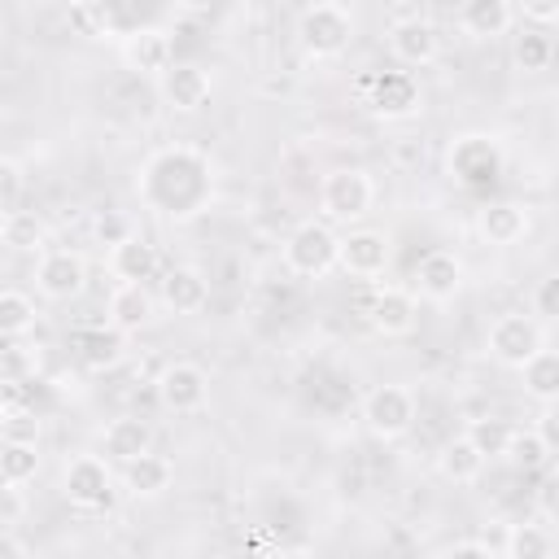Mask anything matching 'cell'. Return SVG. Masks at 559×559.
<instances>
[{
    "instance_id": "33",
    "label": "cell",
    "mask_w": 559,
    "mask_h": 559,
    "mask_svg": "<svg viewBox=\"0 0 559 559\" xmlns=\"http://www.w3.org/2000/svg\"><path fill=\"white\" fill-rule=\"evenodd\" d=\"M511 432H515V424H507L502 415H480V419H472V424H467V437L480 445V454H485V459H507Z\"/></svg>"
},
{
    "instance_id": "3",
    "label": "cell",
    "mask_w": 559,
    "mask_h": 559,
    "mask_svg": "<svg viewBox=\"0 0 559 559\" xmlns=\"http://www.w3.org/2000/svg\"><path fill=\"white\" fill-rule=\"evenodd\" d=\"M354 39V13L336 0H319L297 17V44L306 48V57L323 61V57H341Z\"/></svg>"
},
{
    "instance_id": "25",
    "label": "cell",
    "mask_w": 559,
    "mask_h": 559,
    "mask_svg": "<svg viewBox=\"0 0 559 559\" xmlns=\"http://www.w3.org/2000/svg\"><path fill=\"white\" fill-rule=\"evenodd\" d=\"M105 319H109L114 328H122V332L148 328V319H153V297H148V288H144V284H118V288L109 293V301H105Z\"/></svg>"
},
{
    "instance_id": "9",
    "label": "cell",
    "mask_w": 559,
    "mask_h": 559,
    "mask_svg": "<svg viewBox=\"0 0 559 559\" xmlns=\"http://www.w3.org/2000/svg\"><path fill=\"white\" fill-rule=\"evenodd\" d=\"M546 341H542V323L533 319V314H498L493 323H489V336H485V349L502 362V367H524L537 349H542Z\"/></svg>"
},
{
    "instance_id": "11",
    "label": "cell",
    "mask_w": 559,
    "mask_h": 559,
    "mask_svg": "<svg viewBox=\"0 0 559 559\" xmlns=\"http://www.w3.org/2000/svg\"><path fill=\"white\" fill-rule=\"evenodd\" d=\"M157 402L170 415H197L210 402V376L197 362H170L157 376Z\"/></svg>"
},
{
    "instance_id": "2",
    "label": "cell",
    "mask_w": 559,
    "mask_h": 559,
    "mask_svg": "<svg viewBox=\"0 0 559 559\" xmlns=\"http://www.w3.org/2000/svg\"><path fill=\"white\" fill-rule=\"evenodd\" d=\"M284 266L293 275H301V280L328 275L332 266H341V236L328 223H319V218L297 223L288 231V240H284Z\"/></svg>"
},
{
    "instance_id": "30",
    "label": "cell",
    "mask_w": 559,
    "mask_h": 559,
    "mask_svg": "<svg viewBox=\"0 0 559 559\" xmlns=\"http://www.w3.org/2000/svg\"><path fill=\"white\" fill-rule=\"evenodd\" d=\"M0 236H4L9 249H22V253H44V245H48L44 223L35 214H26V210H9L4 223H0Z\"/></svg>"
},
{
    "instance_id": "8",
    "label": "cell",
    "mask_w": 559,
    "mask_h": 559,
    "mask_svg": "<svg viewBox=\"0 0 559 559\" xmlns=\"http://www.w3.org/2000/svg\"><path fill=\"white\" fill-rule=\"evenodd\" d=\"M367 109L384 122H402L424 109V92L411 70H380L367 79Z\"/></svg>"
},
{
    "instance_id": "4",
    "label": "cell",
    "mask_w": 559,
    "mask_h": 559,
    "mask_svg": "<svg viewBox=\"0 0 559 559\" xmlns=\"http://www.w3.org/2000/svg\"><path fill=\"white\" fill-rule=\"evenodd\" d=\"M371 201H376V183L362 166H336L319 183V214L328 223H354L371 210Z\"/></svg>"
},
{
    "instance_id": "21",
    "label": "cell",
    "mask_w": 559,
    "mask_h": 559,
    "mask_svg": "<svg viewBox=\"0 0 559 559\" xmlns=\"http://www.w3.org/2000/svg\"><path fill=\"white\" fill-rule=\"evenodd\" d=\"M100 445H105V459L131 463V459H140V454L153 450V428H148L140 415H118V419H109Z\"/></svg>"
},
{
    "instance_id": "37",
    "label": "cell",
    "mask_w": 559,
    "mask_h": 559,
    "mask_svg": "<svg viewBox=\"0 0 559 559\" xmlns=\"http://www.w3.org/2000/svg\"><path fill=\"white\" fill-rule=\"evenodd\" d=\"M533 314H542L546 323H559V271L542 275L533 288Z\"/></svg>"
},
{
    "instance_id": "16",
    "label": "cell",
    "mask_w": 559,
    "mask_h": 559,
    "mask_svg": "<svg viewBox=\"0 0 559 559\" xmlns=\"http://www.w3.org/2000/svg\"><path fill=\"white\" fill-rule=\"evenodd\" d=\"M122 61H127V70H135V74L162 79V74L175 66V44H170V35H166L162 26H144V31L127 35Z\"/></svg>"
},
{
    "instance_id": "27",
    "label": "cell",
    "mask_w": 559,
    "mask_h": 559,
    "mask_svg": "<svg viewBox=\"0 0 559 559\" xmlns=\"http://www.w3.org/2000/svg\"><path fill=\"white\" fill-rule=\"evenodd\" d=\"M520 380H524V393L537 397V402H559V349H537L524 367H520Z\"/></svg>"
},
{
    "instance_id": "19",
    "label": "cell",
    "mask_w": 559,
    "mask_h": 559,
    "mask_svg": "<svg viewBox=\"0 0 559 559\" xmlns=\"http://www.w3.org/2000/svg\"><path fill=\"white\" fill-rule=\"evenodd\" d=\"M74 349H79V362H83L87 371H114V367L122 362V354H127V332L105 319L100 328L79 332Z\"/></svg>"
},
{
    "instance_id": "34",
    "label": "cell",
    "mask_w": 559,
    "mask_h": 559,
    "mask_svg": "<svg viewBox=\"0 0 559 559\" xmlns=\"http://www.w3.org/2000/svg\"><path fill=\"white\" fill-rule=\"evenodd\" d=\"M550 57H555V44L542 31H520L515 35V66L524 74H542L550 66Z\"/></svg>"
},
{
    "instance_id": "26",
    "label": "cell",
    "mask_w": 559,
    "mask_h": 559,
    "mask_svg": "<svg viewBox=\"0 0 559 559\" xmlns=\"http://www.w3.org/2000/svg\"><path fill=\"white\" fill-rule=\"evenodd\" d=\"M485 454H480V445L463 432V437H450L445 445H441V454H437V472L445 476V480H454V485H472V480H480V472H485Z\"/></svg>"
},
{
    "instance_id": "32",
    "label": "cell",
    "mask_w": 559,
    "mask_h": 559,
    "mask_svg": "<svg viewBox=\"0 0 559 559\" xmlns=\"http://www.w3.org/2000/svg\"><path fill=\"white\" fill-rule=\"evenodd\" d=\"M507 559H546L555 555V537L542 524H507Z\"/></svg>"
},
{
    "instance_id": "5",
    "label": "cell",
    "mask_w": 559,
    "mask_h": 559,
    "mask_svg": "<svg viewBox=\"0 0 559 559\" xmlns=\"http://www.w3.org/2000/svg\"><path fill=\"white\" fill-rule=\"evenodd\" d=\"M502 144L493 140V135H459L454 144H450V175L463 183V188H472V192H485V188H493L498 183V175H502Z\"/></svg>"
},
{
    "instance_id": "12",
    "label": "cell",
    "mask_w": 559,
    "mask_h": 559,
    "mask_svg": "<svg viewBox=\"0 0 559 559\" xmlns=\"http://www.w3.org/2000/svg\"><path fill=\"white\" fill-rule=\"evenodd\" d=\"M157 92H162V100H166L175 114H197V109L210 105L214 79H210V70L197 66V61H175V66L157 79Z\"/></svg>"
},
{
    "instance_id": "20",
    "label": "cell",
    "mask_w": 559,
    "mask_h": 559,
    "mask_svg": "<svg viewBox=\"0 0 559 559\" xmlns=\"http://www.w3.org/2000/svg\"><path fill=\"white\" fill-rule=\"evenodd\" d=\"M109 271H114V280L118 284H144V280H153L157 275V249L135 231V236H127L122 245H114L109 249Z\"/></svg>"
},
{
    "instance_id": "41",
    "label": "cell",
    "mask_w": 559,
    "mask_h": 559,
    "mask_svg": "<svg viewBox=\"0 0 559 559\" xmlns=\"http://www.w3.org/2000/svg\"><path fill=\"white\" fill-rule=\"evenodd\" d=\"M520 9L533 22H559V0H520Z\"/></svg>"
},
{
    "instance_id": "13",
    "label": "cell",
    "mask_w": 559,
    "mask_h": 559,
    "mask_svg": "<svg viewBox=\"0 0 559 559\" xmlns=\"http://www.w3.org/2000/svg\"><path fill=\"white\" fill-rule=\"evenodd\" d=\"M389 236L384 231H371V227H358L349 236H341V271L354 275V280H376L389 271Z\"/></svg>"
},
{
    "instance_id": "18",
    "label": "cell",
    "mask_w": 559,
    "mask_h": 559,
    "mask_svg": "<svg viewBox=\"0 0 559 559\" xmlns=\"http://www.w3.org/2000/svg\"><path fill=\"white\" fill-rule=\"evenodd\" d=\"M210 301V280L197 266H170L162 275V306L175 314H197Z\"/></svg>"
},
{
    "instance_id": "40",
    "label": "cell",
    "mask_w": 559,
    "mask_h": 559,
    "mask_svg": "<svg viewBox=\"0 0 559 559\" xmlns=\"http://www.w3.org/2000/svg\"><path fill=\"white\" fill-rule=\"evenodd\" d=\"M70 26H74L79 35H87V39H96V35H100V17H96V4H92V0H79V4H70Z\"/></svg>"
},
{
    "instance_id": "24",
    "label": "cell",
    "mask_w": 559,
    "mask_h": 559,
    "mask_svg": "<svg viewBox=\"0 0 559 559\" xmlns=\"http://www.w3.org/2000/svg\"><path fill=\"white\" fill-rule=\"evenodd\" d=\"M476 227H480V236H485L489 245H515V240H524V231H528V214H524V205H515V201H489V205H480Z\"/></svg>"
},
{
    "instance_id": "39",
    "label": "cell",
    "mask_w": 559,
    "mask_h": 559,
    "mask_svg": "<svg viewBox=\"0 0 559 559\" xmlns=\"http://www.w3.org/2000/svg\"><path fill=\"white\" fill-rule=\"evenodd\" d=\"M537 511H542L550 524H559V467L546 472V480L537 485Z\"/></svg>"
},
{
    "instance_id": "35",
    "label": "cell",
    "mask_w": 559,
    "mask_h": 559,
    "mask_svg": "<svg viewBox=\"0 0 559 559\" xmlns=\"http://www.w3.org/2000/svg\"><path fill=\"white\" fill-rule=\"evenodd\" d=\"M92 236L100 240V245H122L127 236H135V227H131V218L127 214H118V210H100L96 218H92Z\"/></svg>"
},
{
    "instance_id": "29",
    "label": "cell",
    "mask_w": 559,
    "mask_h": 559,
    "mask_svg": "<svg viewBox=\"0 0 559 559\" xmlns=\"http://www.w3.org/2000/svg\"><path fill=\"white\" fill-rule=\"evenodd\" d=\"M550 441H546V432L542 428H515L511 432V445H507V463L515 467V472H542L546 463H550Z\"/></svg>"
},
{
    "instance_id": "17",
    "label": "cell",
    "mask_w": 559,
    "mask_h": 559,
    "mask_svg": "<svg viewBox=\"0 0 559 559\" xmlns=\"http://www.w3.org/2000/svg\"><path fill=\"white\" fill-rule=\"evenodd\" d=\"M367 323L380 336H406L415 328V293L411 288H397V284L376 288V297L367 306Z\"/></svg>"
},
{
    "instance_id": "23",
    "label": "cell",
    "mask_w": 559,
    "mask_h": 559,
    "mask_svg": "<svg viewBox=\"0 0 559 559\" xmlns=\"http://www.w3.org/2000/svg\"><path fill=\"white\" fill-rule=\"evenodd\" d=\"M170 480H175L170 459H162L153 450L140 454V459H131V463H122V485H127L131 498H162L170 489Z\"/></svg>"
},
{
    "instance_id": "22",
    "label": "cell",
    "mask_w": 559,
    "mask_h": 559,
    "mask_svg": "<svg viewBox=\"0 0 559 559\" xmlns=\"http://www.w3.org/2000/svg\"><path fill=\"white\" fill-rule=\"evenodd\" d=\"M511 22H515L511 0H463L459 9V26L467 39H498L511 31Z\"/></svg>"
},
{
    "instance_id": "10",
    "label": "cell",
    "mask_w": 559,
    "mask_h": 559,
    "mask_svg": "<svg viewBox=\"0 0 559 559\" xmlns=\"http://www.w3.org/2000/svg\"><path fill=\"white\" fill-rule=\"evenodd\" d=\"M87 284V262L74 249H44L35 262V288L48 301H70Z\"/></svg>"
},
{
    "instance_id": "31",
    "label": "cell",
    "mask_w": 559,
    "mask_h": 559,
    "mask_svg": "<svg viewBox=\"0 0 559 559\" xmlns=\"http://www.w3.org/2000/svg\"><path fill=\"white\" fill-rule=\"evenodd\" d=\"M35 297H26L22 288H4L0 293V336L13 341V336H26L35 332Z\"/></svg>"
},
{
    "instance_id": "6",
    "label": "cell",
    "mask_w": 559,
    "mask_h": 559,
    "mask_svg": "<svg viewBox=\"0 0 559 559\" xmlns=\"http://www.w3.org/2000/svg\"><path fill=\"white\" fill-rule=\"evenodd\" d=\"M114 459H100V454H74L61 472V493L70 507L79 511H100L114 502V472H109Z\"/></svg>"
},
{
    "instance_id": "36",
    "label": "cell",
    "mask_w": 559,
    "mask_h": 559,
    "mask_svg": "<svg viewBox=\"0 0 559 559\" xmlns=\"http://www.w3.org/2000/svg\"><path fill=\"white\" fill-rule=\"evenodd\" d=\"M0 371H4V384H9V380H17V384H22V376H35V358L26 354L22 336L4 341V349H0Z\"/></svg>"
},
{
    "instance_id": "38",
    "label": "cell",
    "mask_w": 559,
    "mask_h": 559,
    "mask_svg": "<svg viewBox=\"0 0 559 559\" xmlns=\"http://www.w3.org/2000/svg\"><path fill=\"white\" fill-rule=\"evenodd\" d=\"M22 166H17V157H4L0 162V205H4V214L9 210H17V197H22Z\"/></svg>"
},
{
    "instance_id": "7",
    "label": "cell",
    "mask_w": 559,
    "mask_h": 559,
    "mask_svg": "<svg viewBox=\"0 0 559 559\" xmlns=\"http://www.w3.org/2000/svg\"><path fill=\"white\" fill-rule=\"evenodd\" d=\"M362 424L380 441L406 437L411 424H415V393L406 384H380V389H371L367 402H362Z\"/></svg>"
},
{
    "instance_id": "28",
    "label": "cell",
    "mask_w": 559,
    "mask_h": 559,
    "mask_svg": "<svg viewBox=\"0 0 559 559\" xmlns=\"http://www.w3.org/2000/svg\"><path fill=\"white\" fill-rule=\"evenodd\" d=\"M35 472H39L35 437H4V445H0V480L22 489L26 480H35Z\"/></svg>"
},
{
    "instance_id": "14",
    "label": "cell",
    "mask_w": 559,
    "mask_h": 559,
    "mask_svg": "<svg viewBox=\"0 0 559 559\" xmlns=\"http://www.w3.org/2000/svg\"><path fill=\"white\" fill-rule=\"evenodd\" d=\"M463 288V262L450 249H428L415 262V293L428 301H450Z\"/></svg>"
},
{
    "instance_id": "15",
    "label": "cell",
    "mask_w": 559,
    "mask_h": 559,
    "mask_svg": "<svg viewBox=\"0 0 559 559\" xmlns=\"http://www.w3.org/2000/svg\"><path fill=\"white\" fill-rule=\"evenodd\" d=\"M389 52L402 66H432L437 52H441V35L424 17H402V22L389 26Z\"/></svg>"
},
{
    "instance_id": "1",
    "label": "cell",
    "mask_w": 559,
    "mask_h": 559,
    "mask_svg": "<svg viewBox=\"0 0 559 559\" xmlns=\"http://www.w3.org/2000/svg\"><path fill=\"white\" fill-rule=\"evenodd\" d=\"M140 197L162 218H192L214 197V170L197 148H166L144 166Z\"/></svg>"
}]
</instances>
